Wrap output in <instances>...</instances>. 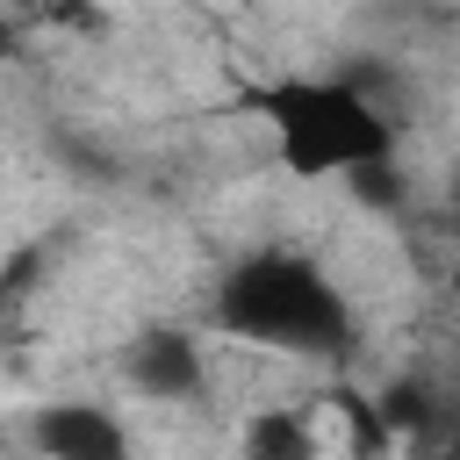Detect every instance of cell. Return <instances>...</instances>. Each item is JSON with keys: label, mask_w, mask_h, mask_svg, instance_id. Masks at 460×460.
<instances>
[{"label": "cell", "mask_w": 460, "mask_h": 460, "mask_svg": "<svg viewBox=\"0 0 460 460\" xmlns=\"http://www.w3.org/2000/svg\"><path fill=\"white\" fill-rule=\"evenodd\" d=\"M453 208H460V165H453Z\"/></svg>", "instance_id": "cell-6"}, {"label": "cell", "mask_w": 460, "mask_h": 460, "mask_svg": "<svg viewBox=\"0 0 460 460\" xmlns=\"http://www.w3.org/2000/svg\"><path fill=\"white\" fill-rule=\"evenodd\" d=\"M216 323L230 338L273 345V352H345L352 345V302L345 288L288 244L244 252L223 280H216Z\"/></svg>", "instance_id": "cell-1"}, {"label": "cell", "mask_w": 460, "mask_h": 460, "mask_svg": "<svg viewBox=\"0 0 460 460\" xmlns=\"http://www.w3.org/2000/svg\"><path fill=\"white\" fill-rule=\"evenodd\" d=\"M122 381L144 395V402H194L208 388V359L194 345V331L180 323H144L129 345H122Z\"/></svg>", "instance_id": "cell-3"}, {"label": "cell", "mask_w": 460, "mask_h": 460, "mask_svg": "<svg viewBox=\"0 0 460 460\" xmlns=\"http://www.w3.org/2000/svg\"><path fill=\"white\" fill-rule=\"evenodd\" d=\"M244 460H316V431L302 410H259L244 424Z\"/></svg>", "instance_id": "cell-5"}, {"label": "cell", "mask_w": 460, "mask_h": 460, "mask_svg": "<svg viewBox=\"0 0 460 460\" xmlns=\"http://www.w3.org/2000/svg\"><path fill=\"white\" fill-rule=\"evenodd\" d=\"M266 129L295 180H352L395 165V115L374 108L345 72H295L266 86Z\"/></svg>", "instance_id": "cell-2"}, {"label": "cell", "mask_w": 460, "mask_h": 460, "mask_svg": "<svg viewBox=\"0 0 460 460\" xmlns=\"http://www.w3.org/2000/svg\"><path fill=\"white\" fill-rule=\"evenodd\" d=\"M29 446L43 460H137L129 424L101 402H36L29 410Z\"/></svg>", "instance_id": "cell-4"}]
</instances>
